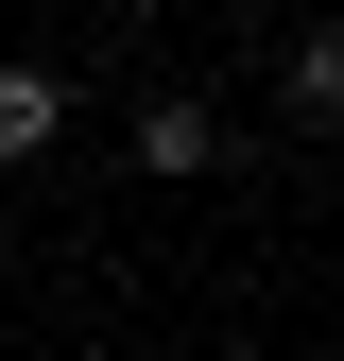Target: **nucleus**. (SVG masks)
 <instances>
[{"label": "nucleus", "mask_w": 344, "mask_h": 361, "mask_svg": "<svg viewBox=\"0 0 344 361\" xmlns=\"http://www.w3.org/2000/svg\"><path fill=\"white\" fill-rule=\"evenodd\" d=\"M69 138V86L52 69H0V155H52Z\"/></svg>", "instance_id": "f03ea898"}, {"label": "nucleus", "mask_w": 344, "mask_h": 361, "mask_svg": "<svg viewBox=\"0 0 344 361\" xmlns=\"http://www.w3.org/2000/svg\"><path fill=\"white\" fill-rule=\"evenodd\" d=\"M207 155H224V121H207L190 86H172V104H138V172H207Z\"/></svg>", "instance_id": "f257e3e1"}, {"label": "nucleus", "mask_w": 344, "mask_h": 361, "mask_svg": "<svg viewBox=\"0 0 344 361\" xmlns=\"http://www.w3.org/2000/svg\"><path fill=\"white\" fill-rule=\"evenodd\" d=\"M276 86H293V121H344V35H310V52H293Z\"/></svg>", "instance_id": "7ed1b4c3"}]
</instances>
